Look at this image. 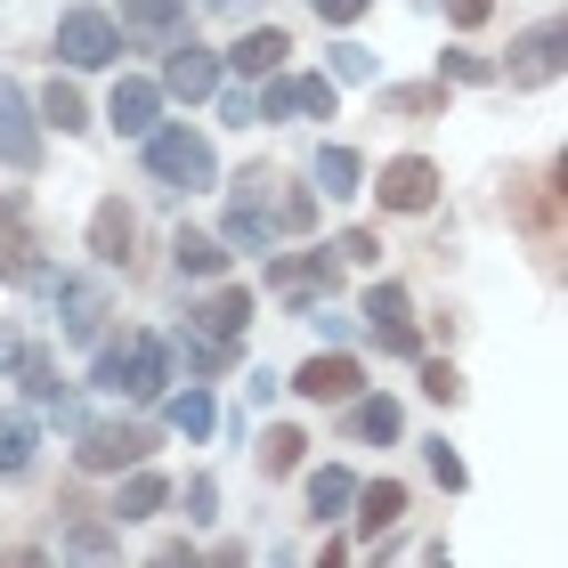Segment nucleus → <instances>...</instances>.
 <instances>
[{"label":"nucleus","instance_id":"nucleus-27","mask_svg":"<svg viewBox=\"0 0 568 568\" xmlns=\"http://www.w3.org/2000/svg\"><path fill=\"white\" fill-rule=\"evenodd\" d=\"M382 114H406V122L447 114V82H398V90H382Z\"/></svg>","mask_w":568,"mask_h":568},{"label":"nucleus","instance_id":"nucleus-15","mask_svg":"<svg viewBox=\"0 0 568 568\" xmlns=\"http://www.w3.org/2000/svg\"><path fill=\"white\" fill-rule=\"evenodd\" d=\"M154 114H163V82H131V73H122L114 98H106V122H114L122 139H146Z\"/></svg>","mask_w":568,"mask_h":568},{"label":"nucleus","instance_id":"nucleus-32","mask_svg":"<svg viewBox=\"0 0 568 568\" xmlns=\"http://www.w3.org/2000/svg\"><path fill=\"white\" fill-rule=\"evenodd\" d=\"M284 98H293V114H333V73H284Z\"/></svg>","mask_w":568,"mask_h":568},{"label":"nucleus","instance_id":"nucleus-1","mask_svg":"<svg viewBox=\"0 0 568 568\" xmlns=\"http://www.w3.org/2000/svg\"><path fill=\"white\" fill-rule=\"evenodd\" d=\"M98 390H122V398H163V382H171V349L154 342V333H122V342L98 349Z\"/></svg>","mask_w":568,"mask_h":568},{"label":"nucleus","instance_id":"nucleus-30","mask_svg":"<svg viewBox=\"0 0 568 568\" xmlns=\"http://www.w3.org/2000/svg\"><path fill=\"white\" fill-rule=\"evenodd\" d=\"M349 496H357V479H349V471H333V463H325L317 479H308V511H317V520H342Z\"/></svg>","mask_w":568,"mask_h":568},{"label":"nucleus","instance_id":"nucleus-21","mask_svg":"<svg viewBox=\"0 0 568 568\" xmlns=\"http://www.w3.org/2000/svg\"><path fill=\"white\" fill-rule=\"evenodd\" d=\"M163 504H171L163 471H139V463H131V479H122V496H114V520H154Z\"/></svg>","mask_w":568,"mask_h":568},{"label":"nucleus","instance_id":"nucleus-25","mask_svg":"<svg viewBox=\"0 0 568 568\" xmlns=\"http://www.w3.org/2000/svg\"><path fill=\"white\" fill-rule=\"evenodd\" d=\"M171 261H179V276H220V268H227V244H220V236H195V227H179V236H171Z\"/></svg>","mask_w":568,"mask_h":568},{"label":"nucleus","instance_id":"nucleus-24","mask_svg":"<svg viewBox=\"0 0 568 568\" xmlns=\"http://www.w3.org/2000/svg\"><path fill=\"white\" fill-rule=\"evenodd\" d=\"M308 179H317V195H357L366 187V163H357L349 146H317V171Z\"/></svg>","mask_w":568,"mask_h":568},{"label":"nucleus","instance_id":"nucleus-38","mask_svg":"<svg viewBox=\"0 0 568 568\" xmlns=\"http://www.w3.org/2000/svg\"><path fill=\"white\" fill-rule=\"evenodd\" d=\"M447 73L455 82H496V65H487L479 49H447Z\"/></svg>","mask_w":568,"mask_h":568},{"label":"nucleus","instance_id":"nucleus-6","mask_svg":"<svg viewBox=\"0 0 568 568\" xmlns=\"http://www.w3.org/2000/svg\"><path fill=\"white\" fill-rule=\"evenodd\" d=\"M357 382H366V366H357L349 349H325V357H308V366L293 374V390H301L308 406H349Z\"/></svg>","mask_w":568,"mask_h":568},{"label":"nucleus","instance_id":"nucleus-41","mask_svg":"<svg viewBox=\"0 0 568 568\" xmlns=\"http://www.w3.org/2000/svg\"><path fill=\"white\" fill-rule=\"evenodd\" d=\"M308 9H317L325 24H357V17H366V9H374V0H308Z\"/></svg>","mask_w":568,"mask_h":568},{"label":"nucleus","instance_id":"nucleus-8","mask_svg":"<svg viewBox=\"0 0 568 568\" xmlns=\"http://www.w3.org/2000/svg\"><path fill=\"white\" fill-rule=\"evenodd\" d=\"M0 163L9 171L41 163V122H33V98H24L17 82H0Z\"/></svg>","mask_w":568,"mask_h":568},{"label":"nucleus","instance_id":"nucleus-29","mask_svg":"<svg viewBox=\"0 0 568 568\" xmlns=\"http://www.w3.org/2000/svg\"><path fill=\"white\" fill-rule=\"evenodd\" d=\"M33 471V415H0V479Z\"/></svg>","mask_w":568,"mask_h":568},{"label":"nucleus","instance_id":"nucleus-2","mask_svg":"<svg viewBox=\"0 0 568 568\" xmlns=\"http://www.w3.org/2000/svg\"><path fill=\"white\" fill-rule=\"evenodd\" d=\"M146 171L163 179V187H212L220 179V163H212V139L203 131H187V122H154L146 131Z\"/></svg>","mask_w":568,"mask_h":568},{"label":"nucleus","instance_id":"nucleus-31","mask_svg":"<svg viewBox=\"0 0 568 568\" xmlns=\"http://www.w3.org/2000/svg\"><path fill=\"white\" fill-rule=\"evenodd\" d=\"M114 552H122V536L106 520H73L65 528V560H114Z\"/></svg>","mask_w":568,"mask_h":568},{"label":"nucleus","instance_id":"nucleus-11","mask_svg":"<svg viewBox=\"0 0 568 568\" xmlns=\"http://www.w3.org/2000/svg\"><path fill=\"white\" fill-rule=\"evenodd\" d=\"M374 195L390 203V212H430V203H438V171L423 163V154H398V163H382Z\"/></svg>","mask_w":568,"mask_h":568},{"label":"nucleus","instance_id":"nucleus-34","mask_svg":"<svg viewBox=\"0 0 568 568\" xmlns=\"http://www.w3.org/2000/svg\"><path fill=\"white\" fill-rule=\"evenodd\" d=\"M82 114H90V106H82V90H73V82H49V90H41V122H58V131H82Z\"/></svg>","mask_w":568,"mask_h":568},{"label":"nucleus","instance_id":"nucleus-10","mask_svg":"<svg viewBox=\"0 0 568 568\" xmlns=\"http://www.w3.org/2000/svg\"><path fill=\"white\" fill-rule=\"evenodd\" d=\"M90 252H98V268H131L139 261V212H131V203H98V212H90Z\"/></svg>","mask_w":568,"mask_h":568},{"label":"nucleus","instance_id":"nucleus-7","mask_svg":"<svg viewBox=\"0 0 568 568\" xmlns=\"http://www.w3.org/2000/svg\"><path fill=\"white\" fill-rule=\"evenodd\" d=\"M154 455V438L131 423H82V471H131Z\"/></svg>","mask_w":568,"mask_h":568},{"label":"nucleus","instance_id":"nucleus-4","mask_svg":"<svg viewBox=\"0 0 568 568\" xmlns=\"http://www.w3.org/2000/svg\"><path fill=\"white\" fill-rule=\"evenodd\" d=\"M58 58H65L73 73L114 65V58H122V24H114V17H98V9H73V17L58 24Z\"/></svg>","mask_w":568,"mask_h":568},{"label":"nucleus","instance_id":"nucleus-20","mask_svg":"<svg viewBox=\"0 0 568 568\" xmlns=\"http://www.w3.org/2000/svg\"><path fill=\"white\" fill-rule=\"evenodd\" d=\"M163 349H171V366H187V374H220V366H227V349H236V342H212L203 325H179Z\"/></svg>","mask_w":568,"mask_h":568},{"label":"nucleus","instance_id":"nucleus-36","mask_svg":"<svg viewBox=\"0 0 568 568\" xmlns=\"http://www.w3.org/2000/svg\"><path fill=\"white\" fill-rule=\"evenodd\" d=\"M333 82H374V49L342 41V49H333Z\"/></svg>","mask_w":568,"mask_h":568},{"label":"nucleus","instance_id":"nucleus-5","mask_svg":"<svg viewBox=\"0 0 568 568\" xmlns=\"http://www.w3.org/2000/svg\"><path fill=\"white\" fill-rule=\"evenodd\" d=\"M357 317H366V333H374L390 357H423V333H415V301H406V284H374Z\"/></svg>","mask_w":568,"mask_h":568},{"label":"nucleus","instance_id":"nucleus-18","mask_svg":"<svg viewBox=\"0 0 568 568\" xmlns=\"http://www.w3.org/2000/svg\"><path fill=\"white\" fill-rule=\"evenodd\" d=\"M284 58H293V41H284V33H276V24H261V33H244L236 49H227V65H236V73H244V82H268V73H276Z\"/></svg>","mask_w":568,"mask_h":568},{"label":"nucleus","instance_id":"nucleus-33","mask_svg":"<svg viewBox=\"0 0 568 568\" xmlns=\"http://www.w3.org/2000/svg\"><path fill=\"white\" fill-rule=\"evenodd\" d=\"M301 447H308V438H301L293 423H276V430L261 438V471H276V479H284V471H301Z\"/></svg>","mask_w":568,"mask_h":568},{"label":"nucleus","instance_id":"nucleus-3","mask_svg":"<svg viewBox=\"0 0 568 568\" xmlns=\"http://www.w3.org/2000/svg\"><path fill=\"white\" fill-rule=\"evenodd\" d=\"M227 252H268L276 244V171H244L236 203H227Z\"/></svg>","mask_w":568,"mask_h":568},{"label":"nucleus","instance_id":"nucleus-40","mask_svg":"<svg viewBox=\"0 0 568 568\" xmlns=\"http://www.w3.org/2000/svg\"><path fill=\"white\" fill-rule=\"evenodd\" d=\"M430 479H438V487H447V496H455V487H463V455H447V438H438V447H430Z\"/></svg>","mask_w":568,"mask_h":568},{"label":"nucleus","instance_id":"nucleus-16","mask_svg":"<svg viewBox=\"0 0 568 568\" xmlns=\"http://www.w3.org/2000/svg\"><path fill=\"white\" fill-rule=\"evenodd\" d=\"M552 73H560V24H536V33L511 49V82H520V90H545Z\"/></svg>","mask_w":568,"mask_h":568},{"label":"nucleus","instance_id":"nucleus-17","mask_svg":"<svg viewBox=\"0 0 568 568\" xmlns=\"http://www.w3.org/2000/svg\"><path fill=\"white\" fill-rule=\"evenodd\" d=\"M187 325H203L212 342H236V333L252 325V293H244V284H227V293H212L203 308H187Z\"/></svg>","mask_w":568,"mask_h":568},{"label":"nucleus","instance_id":"nucleus-44","mask_svg":"<svg viewBox=\"0 0 568 568\" xmlns=\"http://www.w3.org/2000/svg\"><path fill=\"white\" fill-rule=\"evenodd\" d=\"M212 9H244V0H212Z\"/></svg>","mask_w":568,"mask_h":568},{"label":"nucleus","instance_id":"nucleus-19","mask_svg":"<svg viewBox=\"0 0 568 568\" xmlns=\"http://www.w3.org/2000/svg\"><path fill=\"white\" fill-rule=\"evenodd\" d=\"M357 528H366V536H390L398 520H406V487L398 479H374V487H357Z\"/></svg>","mask_w":568,"mask_h":568},{"label":"nucleus","instance_id":"nucleus-14","mask_svg":"<svg viewBox=\"0 0 568 568\" xmlns=\"http://www.w3.org/2000/svg\"><path fill=\"white\" fill-rule=\"evenodd\" d=\"M49 293H58V308H65V342H98L106 333V293L98 284H73V276H49Z\"/></svg>","mask_w":568,"mask_h":568},{"label":"nucleus","instance_id":"nucleus-9","mask_svg":"<svg viewBox=\"0 0 568 568\" xmlns=\"http://www.w3.org/2000/svg\"><path fill=\"white\" fill-rule=\"evenodd\" d=\"M41 276V236L24 220L17 195H0V284H33Z\"/></svg>","mask_w":568,"mask_h":568},{"label":"nucleus","instance_id":"nucleus-35","mask_svg":"<svg viewBox=\"0 0 568 568\" xmlns=\"http://www.w3.org/2000/svg\"><path fill=\"white\" fill-rule=\"evenodd\" d=\"M171 430L212 438V398H203V390H179V398H171Z\"/></svg>","mask_w":568,"mask_h":568},{"label":"nucleus","instance_id":"nucleus-28","mask_svg":"<svg viewBox=\"0 0 568 568\" xmlns=\"http://www.w3.org/2000/svg\"><path fill=\"white\" fill-rule=\"evenodd\" d=\"M349 430H357V438H382V447H390V438L406 430V415H398V398H349Z\"/></svg>","mask_w":568,"mask_h":568},{"label":"nucleus","instance_id":"nucleus-37","mask_svg":"<svg viewBox=\"0 0 568 568\" xmlns=\"http://www.w3.org/2000/svg\"><path fill=\"white\" fill-rule=\"evenodd\" d=\"M423 398L455 406V398H463V374H455V366H438V357H430V366H423Z\"/></svg>","mask_w":568,"mask_h":568},{"label":"nucleus","instance_id":"nucleus-43","mask_svg":"<svg viewBox=\"0 0 568 568\" xmlns=\"http://www.w3.org/2000/svg\"><path fill=\"white\" fill-rule=\"evenodd\" d=\"M220 511V487L212 479H187V520H212Z\"/></svg>","mask_w":568,"mask_h":568},{"label":"nucleus","instance_id":"nucleus-23","mask_svg":"<svg viewBox=\"0 0 568 568\" xmlns=\"http://www.w3.org/2000/svg\"><path fill=\"white\" fill-rule=\"evenodd\" d=\"M187 24V0H122V33H146V41H163Z\"/></svg>","mask_w":568,"mask_h":568},{"label":"nucleus","instance_id":"nucleus-13","mask_svg":"<svg viewBox=\"0 0 568 568\" xmlns=\"http://www.w3.org/2000/svg\"><path fill=\"white\" fill-rule=\"evenodd\" d=\"M268 284L284 301H333V284H342V261H325V252H284L268 268Z\"/></svg>","mask_w":568,"mask_h":568},{"label":"nucleus","instance_id":"nucleus-22","mask_svg":"<svg viewBox=\"0 0 568 568\" xmlns=\"http://www.w3.org/2000/svg\"><path fill=\"white\" fill-rule=\"evenodd\" d=\"M511 203H520V220H528V236H536V244H552V236H560V187H552V179H528V187L511 195Z\"/></svg>","mask_w":568,"mask_h":568},{"label":"nucleus","instance_id":"nucleus-39","mask_svg":"<svg viewBox=\"0 0 568 568\" xmlns=\"http://www.w3.org/2000/svg\"><path fill=\"white\" fill-rule=\"evenodd\" d=\"M333 261H357V268H366V261H382V244L366 236V227H349V236L333 244Z\"/></svg>","mask_w":568,"mask_h":568},{"label":"nucleus","instance_id":"nucleus-42","mask_svg":"<svg viewBox=\"0 0 568 568\" xmlns=\"http://www.w3.org/2000/svg\"><path fill=\"white\" fill-rule=\"evenodd\" d=\"M487 17H496V0H447V24H463V33L487 24Z\"/></svg>","mask_w":568,"mask_h":568},{"label":"nucleus","instance_id":"nucleus-12","mask_svg":"<svg viewBox=\"0 0 568 568\" xmlns=\"http://www.w3.org/2000/svg\"><path fill=\"white\" fill-rule=\"evenodd\" d=\"M220 90V58L203 41H171V65H163V98H187V106H203V98Z\"/></svg>","mask_w":568,"mask_h":568},{"label":"nucleus","instance_id":"nucleus-26","mask_svg":"<svg viewBox=\"0 0 568 568\" xmlns=\"http://www.w3.org/2000/svg\"><path fill=\"white\" fill-rule=\"evenodd\" d=\"M9 366H17V382H24V398H33V406H58V357H49V349H24L17 342Z\"/></svg>","mask_w":568,"mask_h":568}]
</instances>
